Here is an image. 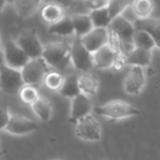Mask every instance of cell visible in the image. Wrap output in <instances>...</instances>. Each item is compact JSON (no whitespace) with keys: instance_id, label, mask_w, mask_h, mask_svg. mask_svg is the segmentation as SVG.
<instances>
[{"instance_id":"14","label":"cell","mask_w":160,"mask_h":160,"mask_svg":"<svg viewBox=\"0 0 160 160\" xmlns=\"http://www.w3.org/2000/svg\"><path fill=\"white\" fill-rule=\"evenodd\" d=\"M152 61V52L146 51L141 48H135L129 53L122 58L116 68H121L125 66L130 67H141L145 68L151 65Z\"/></svg>"},{"instance_id":"23","label":"cell","mask_w":160,"mask_h":160,"mask_svg":"<svg viewBox=\"0 0 160 160\" xmlns=\"http://www.w3.org/2000/svg\"><path fill=\"white\" fill-rule=\"evenodd\" d=\"M34 113L42 122H49L52 116V103L43 98H40L31 106Z\"/></svg>"},{"instance_id":"15","label":"cell","mask_w":160,"mask_h":160,"mask_svg":"<svg viewBox=\"0 0 160 160\" xmlns=\"http://www.w3.org/2000/svg\"><path fill=\"white\" fill-rule=\"evenodd\" d=\"M40 15L45 22L52 25L66 17V10L60 3H49L41 8Z\"/></svg>"},{"instance_id":"8","label":"cell","mask_w":160,"mask_h":160,"mask_svg":"<svg viewBox=\"0 0 160 160\" xmlns=\"http://www.w3.org/2000/svg\"><path fill=\"white\" fill-rule=\"evenodd\" d=\"M122 58V52L111 43H108L93 54L94 66L100 69L116 68Z\"/></svg>"},{"instance_id":"25","label":"cell","mask_w":160,"mask_h":160,"mask_svg":"<svg viewBox=\"0 0 160 160\" xmlns=\"http://www.w3.org/2000/svg\"><path fill=\"white\" fill-rule=\"evenodd\" d=\"M107 8L98 10H93L89 13L94 28H107V29L109 28L112 22V19L110 17Z\"/></svg>"},{"instance_id":"13","label":"cell","mask_w":160,"mask_h":160,"mask_svg":"<svg viewBox=\"0 0 160 160\" xmlns=\"http://www.w3.org/2000/svg\"><path fill=\"white\" fill-rule=\"evenodd\" d=\"M92 110H94V108L92 107V102L89 97L83 94L79 95L72 99L69 122L76 124L79 120L90 115Z\"/></svg>"},{"instance_id":"20","label":"cell","mask_w":160,"mask_h":160,"mask_svg":"<svg viewBox=\"0 0 160 160\" xmlns=\"http://www.w3.org/2000/svg\"><path fill=\"white\" fill-rule=\"evenodd\" d=\"M130 8L137 20H147L155 9V3L150 0H138L131 3Z\"/></svg>"},{"instance_id":"11","label":"cell","mask_w":160,"mask_h":160,"mask_svg":"<svg viewBox=\"0 0 160 160\" xmlns=\"http://www.w3.org/2000/svg\"><path fill=\"white\" fill-rule=\"evenodd\" d=\"M83 46L94 54L110 43V32L107 28H94L88 35L81 38Z\"/></svg>"},{"instance_id":"16","label":"cell","mask_w":160,"mask_h":160,"mask_svg":"<svg viewBox=\"0 0 160 160\" xmlns=\"http://www.w3.org/2000/svg\"><path fill=\"white\" fill-rule=\"evenodd\" d=\"M71 18L76 38H82L94 29L89 14H74L71 15Z\"/></svg>"},{"instance_id":"30","label":"cell","mask_w":160,"mask_h":160,"mask_svg":"<svg viewBox=\"0 0 160 160\" xmlns=\"http://www.w3.org/2000/svg\"><path fill=\"white\" fill-rule=\"evenodd\" d=\"M12 114L9 113V112L8 110H2L1 112V130H4L7 126L8 125L10 119H11Z\"/></svg>"},{"instance_id":"4","label":"cell","mask_w":160,"mask_h":160,"mask_svg":"<svg viewBox=\"0 0 160 160\" xmlns=\"http://www.w3.org/2000/svg\"><path fill=\"white\" fill-rule=\"evenodd\" d=\"M24 85L21 70L11 68L2 62L0 68V87L2 92L7 95H19Z\"/></svg>"},{"instance_id":"1","label":"cell","mask_w":160,"mask_h":160,"mask_svg":"<svg viewBox=\"0 0 160 160\" xmlns=\"http://www.w3.org/2000/svg\"><path fill=\"white\" fill-rule=\"evenodd\" d=\"M42 58L49 67L63 73L71 62V45L65 41L48 43L44 46Z\"/></svg>"},{"instance_id":"26","label":"cell","mask_w":160,"mask_h":160,"mask_svg":"<svg viewBox=\"0 0 160 160\" xmlns=\"http://www.w3.org/2000/svg\"><path fill=\"white\" fill-rule=\"evenodd\" d=\"M65 81V77L63 76L62 73L58 71H50L47 76L45 77V80L43 83L45 86L52 90V91H60V89L63 86Z\"/></svg>"},{"instance_id":"28","label":"cell","mask_w":160,"mask_h":160,"mask_svg":"<svg viewBox=\"0 0 160 160\" xmlns=\"http://www.w3.org/2000/svg\"><path fill=\"white\" fill-rule=\"evenodd\" d=\"M132 2L128 1H122V0H112L109 1L108 5V11L110 14V17L112 21L115 19L118 16H121L124 14V12L131 6Z\"/></svg>"},{"instance_id":"12","label":"cell","mask_w":160,"mask_h":160,"mask_svg":"<svg viewBox=\"0 0 160 160\" xmlns=\"http://www.w3.org/2000/svg\"><path fill=\"white\" fill-rule=\"evenodd\" d=\"M38 128V125L34 121L24 116L15 114L11 116V119L4 131L16 136H23L37 131Z\"/></svg>"},{"instance_id":"3","label":"cell","mask_w":160,"mask_h":160,"mask_svg":"<svg viewBox=\"0 0 160 160\" xmlns=\"http://www.w3.org/2000/svg\"><path fill=\"white\" fill-rule=\"evenodd\" d=\"M25 85L36 86L44 82L45 77L50 72V67L46 61L40 57L30 60L21 70Z\"/></svg>"},{"instance_id":"17","label":"cell","mask_w":160,"mask_h":160,"mask_svg":"<svg viewBox=\"0 0 160 160\" xmlns=\"http://www.w3.org/2000/svg\"><path fill=\"white\" fill-rule=\"evenodd\" d=\"M136 30H144L154 38L157 48L160 49V19L136 20L134 22Z\"/></svg>"},{"instance_id":"10","label":"cell","mask_w":160,"mask_h":160,"mask_svg":"<svg viewBox=\"0 0 160 160\" xmlns=\"http://www.w3.org/2000/svg\"><path fill=\"white\" fill-rule=\"evenodd\" d=\"M146 82L143 68L131 67L124 80V89L126 93L136 96L139 95Z\"/></svg>"},{"instance_id":"22","label":"cell","mask_w":160,"mask_h":160,"mask_svg":"<svg viewBox=\"0 0 160 160\" xmlns=\"http://www.w3.org/2000/svg\"><path fill=\"white\" fill-rule=\"evenodd\" d=\"M49 33L60 37H69L75 35L71 15H66L60 22L49 26Z\"/></svg>"},{"instance_id":"5","label":"cell","mask_w":160,"mask_h":160,"mask_svg":"<svg viewBox=\"0 0 160 160\" xmlns=\"http://www.w3.org/2000/svg\"><path fill=\"white\" fill-rule=\"evenodd\" d=\"M2 58V62L5 65L17 70H22L30 61V58L17 44V42L11 39L7 40L4 44Z\"/></svg>"},{"instance_id":"18","label":"cell","mask_w":160,"mask_h":160,"mask_svg":"<svg viewBox=\"0 0 160 160\" xmlns=\"http://www.w3.org/2000/svg\"><path fill=\"white\" fill-rule=\"evenodd\" d=\"M59 93L62 97L71 99L81 95L82 92L79 83V76H77L76 74H70L65 77L63 86L60 89Z\"/></svg>"},{"instance_id":"21","label":"cell","mask_w":160,"mask_h":160,"mask_svg":"<svg viewBox=\"0 0 160 160\" xmlns=\"http://www.w3.org/2000/svg\"><path fill=\"white\" fill-rule=\"evenodd\" d=\"M79 83L82 94L90 97L95 96L99 88V81L94 75L90 73H84L79 76Z\"/></svg>"},{"instance_id":"6","label":"cell","mask_w":160,"mask_h":160,"mask_svg":"<svg viewBox=\"0 0 160 160\" xmlns=\"http://www.w3.org/2000/svg\"><path fill=\"white\" fill-rule=\"evenodd\" d=\"M75 135L84 142H98L102 136L101 125L90 114L75 124Z\"/></svg>"},{"instance_id":"27","label":"cell","mask_w":160,"mask_h":160,"mask_svg":"<svg viewBox=\"0 0 160 160\" xmlns=\"http://www.w3.org/2000/svg\"><path fill=\"white\" fill-rule=\"evenodd\" d=\"M19 98L22 103L30 106L40 98L37 87L32 85H24L19 93Z\"/></svg>"},{"instance_id":"9","label":"cell","mask_w":160,"mask_h":160,"mask_svg":"<svg viewBox=\"0 0 160 160\" xmlns=\"http://www.w3.org/2000/svg\"><path fill=\"white\" fill-rule=\"evenodd\" d=\"M16 42L27 54L30 60L42 57L44 46L41 44L34 31L27 30L22 32L18 37Z\"/></svg>"},{"instance_id":"19","label":"cell","mask_w":160,"mask_h":160,"mask_svg":"<svg viewBox=\"0 0 160 160\" xmlns=\"http://www.w3.org/2000/svg\"><path fill=\"white\" fill-rule=\"evenodd\" d=\"M14 11L22 18H28L35 14L39 6L40 1L38 0H18L11 2Z\"/></svg>"},{"instance_id":"24","label":"cell","mask_w":160,"mask_h":160,"mask_svg":"<svg viewBox=\"0 0 160 160\" xmlns=\"http://www.w3.org/2000/svg\"><path fill=\"white\" fill-rule=\"evenodd\" d=\"M134 44L136 48H141L150 52L157 48V44L153 37L144 30H136L134 35Z\"/></svg>"},{"instance_id":"2","label":"cell","mask_w":160,"mask_h":160,"mask_svg":"<svg viewBox=\"0 0 160 160\" xmlns=\"http://www.w3.org/2000/svg\"><path fill=\"white\" fill-rule=\"evenodd\" d=\"M98 115L112 120H121L141 114L139 109L135 108L127 101L114 99L101 106L94 107L93 110Z\"/></svg>"},{"instance_id":"29","label":"cell","mask_w":160,"mask_h":160,"mask_svg":"<svg viewBox=\"0 0 160 160\" xmlns=\"http://www.w3.org/2000/svg\"><path fill=\"white\" fill-rule=\"evenodd\" d=\"M84 4L87 9L91 12L93 10H98L101 8H105L109 5L108 0H87L84 1Z\"/></svg>"},{"instance_id":"7","label":"cell","mask_w":160,"mask_h":160,"mask_svg":"<svg viewBox=\"0 0 160 160\" xmlns=\"http://www.w3.org/2000/svg\"><path fill=\"white\" fill-rule=\"evenodd\" d=\"M71 62L78 71L83 73L94 67L93 54L83 46L81 38H76L71 45Z\"/></svg>"}]
</instances>
